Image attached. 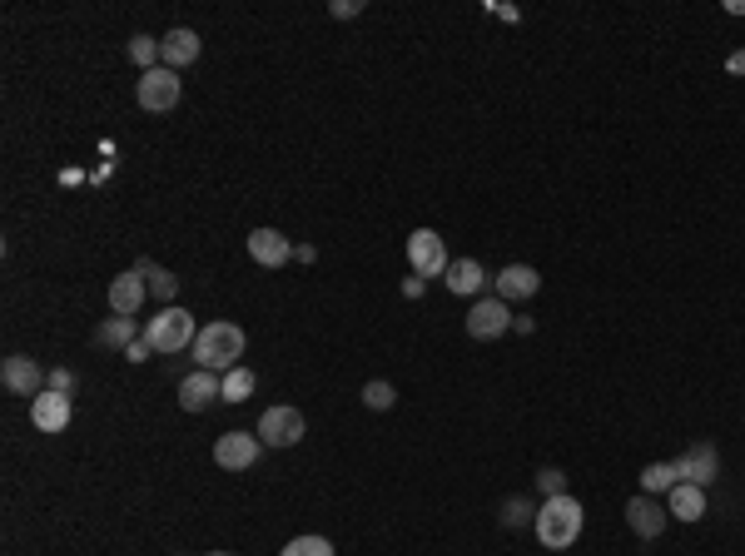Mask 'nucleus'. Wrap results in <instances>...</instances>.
I'll use <instances>...</instances> for the list:
<instances>
[{"instance_id": "11", "label": "nucleus", "mask_w": 745, "mask_h": 556, "mask_svg": "<svg viewBox=\"0 0 745 556\" xmlns=\"http://www.w3.org/2000/svg\"><path fill=\"white\" fill-rule=\"evenodd\" d=\"M259 437L254 432H224L219 442H214V462L219 467H229V472H244V467H254L259 462Z\"/></svg>"}, {"instance_id": "23", "label": "nucleus", "mask_w": 745, "mask_h": 556, "mask_svg": "<svg viewBox=\"0 0 745 556\" xmlns=\"http://www.w3.org/2000/svg\"><path fill=\"white\" fill-rule=\"evenodd\" d=\"M254 383H259V378H254L244 363H239V368H229V373H224V403H244V398L254 393Z\"/></svg>"}, {"instance_id": "35", "label": "nucleus", "mask_w": 745, "mask_h": 556, "mask_svg": "<svg viewBox=\"0 0 745 556\" xmlns=\"http://www.w3.org/2000/svg\"><path fill=\"white\" fill-rule=\"evenodd\" d=\"M209 556H234V552H209Z\"/></svg>"}, {"instance_id": "33", "label": "nucleus", "mask_w": 745, "mask_h": 556, "mask_svg": "<svg viewBox=\"0 0 745 556\" xmlns=\"http://www.w3.org/2000/svg\"><path fill=\"white\" fill-rule=\"evenodd\" d=\"M726 70H731V75H745V50H736V55L726 60Z\"/></svg>"}, {"instance_id": "22", "label": "nucleus", "mask_w": 745, "mask_h": 556, "mask_svg": "<svg viewBox=\"0 0 745 556\" xmlns=\"http://www.w3.org/2000/svg\"><path fill=\"white\" fill-rule=\"evenodd\" d=\"M140 274H145L149 293H154V298H164V308H174V293H179V278L169 274V269H159V264H140Z\"/></svg>"}, {"instance_id": "34", "label": "nucleus", "mask_w": 745, "mask_h": 556, "mask_svg": "<svg viewBox=\"0 0 745 556\" xmlns=\"http://www.w3.org/2000/svg\"><path fill=\"white\" fill-rule=\"evenodd\" d=\"M294 259H298V264H313V259H318V249H313V244H303V249H294Z\"/></svg>"}, {"instance_id": "12", "label": "nucleus", "mask_w": 745, "mask_h": 556, "mask_svg": "<svg viewBox=\"0 0 745 556\" xmlns=\"http://www.w3.org/2000/svg\"><path fill=\"white\" fill-rule=\"evenodd\" d=\"M145 293H149V283L140 269L110 278V308H115V318H135V313L145 308Z\"/></svg>"}, {"instance_id": "27", "label": "nucleus", "mask_w": 745, "mask_h": 556, "mask_svg": "<svg viewBox=\"0 0 745 556\" xmlns=\"http://www.w3.org/2000/svg\"><path fill=\"white\" fill-rule=\"evenodd\" d=\"M502 522H507V527H522V522H537V512H532L522 497H507V507H502Z\"/></svg>"}, {"instance_id": "1", "label": "nucleus", "mask_w": 745, "mask_h": 556, "mask_svg": "<svg viewBox=\"0 0 745 556\" xmlns=\"http://www.w3.org/2000/svg\"><path fill=\"white\" fill-rule=\"evenodd\" d=\"M582 522H587V512H582V502L572 497V492H562V497H547L542 507H537V542L547 547V552H567L577 537H582Z\"/></svg>"}, {"instance_id": "19", "label": "nucleus", "mask_w": 745, "mask_h": 556, "mask_svg": "<svg viewBox=\"0 0 745 556\" xmlns=\"http://www.w3.org/2000/svg\"><path fill=\"white\" fill-rule=\"evenodd\" d=\"M482 283H487V269H482L477 259H457V264H447V288H452L457 298L482 293Z\"/></svg>"}, {"instance_id": "24", "label": "nucleus", "mask_w": 745, "mask_h": 556, "mask_svg": "<svg viewBox=\"0 0 745 556\" xmlns=\"http://www.w3.org/2000/svg\"><path fill=\"white\" fill-rule=\"evenodd\" d=\"M130 60L140 65V75L159 70V40H154V35H135V40H130Z\"/></svg>"}, {"instance_id": "16", "label": "nucleus", "mask_w": 745, "mask_h": 556, "mask_svg": "<svg viewBox=\"0 0 745 556\" xmlns=\"http://www.w3.org/2000/svg\"><path fill=\"white\" fill-rule=\"evenodd\" d=\"M537 288H542V274L532 264H507L497 274V298H507V303H527V298H537Z\"/></svg>"}, {"instance_id": "8", "label": "nucleus", "mask_w": 745, "mask_h": 556, "mask_svg": "<svg viewBox=\"0 0 745 556\" xmlns=\"http://www.w3.org/2000/svg\"><path fill=\"white\" fill-rule=\"evenodd\" d=\"M0 383H5L15 398H40V393H45V383H50V373H40V363H35V358L10 353V358L0 363Z\"/></svg>"}, {"instance_id": "31", "label": "nucleus", "mask_w": 745, "mask_h": 556, "mask_svg": "<svg viewBox=\"0 0 745 556\" xmlns=\"http://www.w3.org/2000/svg\"><path fill=\"white\" fill-rule=\"evenodd\" d=\"M328 10H333V15H338V20H353V15H358V10H363V0H333V5H328Z\"/></svg>"}, {"instance_id": "5", "label": "nucleus", "mask_w": 745, "mask_h": 556, "mask_svg": "<svg viewBox=\"0 0 745 556\" xmlns=\"http://www.w3.org/2000/svg\"><path fill=\"white\" fill-rule=\"evenodd\" d=\"M408 264H413V274L418 278H438L447 274V244H443V234H433V229H413L408 234Z\"/></svg>"}, {"instance_id": "14", "label": "nucleus", "mask_w": 745, "mask_h": 556, "mask_svg": "<svg viewBox=\"0 0 745 556\" xmlns=\"http://www.w3.org/2000/svg\"><path fill=\"white\" fill-rule=\"evenodd\" d=\"M626 527H631L641 542H651V537H661V532H666V507H661L656 497H646V492H641V497H631V502H626Z\"/></svg>"}, {"instance_id": "7", "label": "nucleus", "mask_w": 745, "mask_h": 556, "mask_svg": "<svg viewBox=\"0 0 745 556\" xmlns=\"http://www.w3.org/2000/svg\"><path fill=\"white\" fill-rule=\"evenodd\" d=\"M507 328H512L507 298H477V303L467 308V338H477V343H492V338H502Z\"/></svg>"}, {"instance_id": "9", "label": "nucleus", "mask_w": 745, "mask_h": 556, "mask_svg": "<svg viewBox=\"0 0 745 556\" xmlns=\"http://www.w3.org/2000/svg\"><path fill=\"white\" fill-rule=\"evenodd\" d=\"M224 398V373H209V368H194L184 383H179V408L184 413H204Z\"/></svg>"}, {"instance_id": "6", "label": "nucleus", "mask_w": 745, "mask_h": 556, "mask_svg": "<svg viewBox=\"0 0 745 556\" xmlns=\"http://www.w3.org/2000/svg\"><path fill=\"white\" fill-rule=\"evenodd\" d=\"M303 432H308V422L289 403H279V408H269L259 417V442L264 447H294V442H303Z\"/></svg>"}, {"instance_id": "32", "label": "nucleus", "mask_w": 745, "mask_h": 556, "mask_svg": "<svg viewBox=\"0 0 745 556\" xmlns=\"http://www.w3.org/2000/svg\"><path fill=\"white\" fill-rule=\"evenodd\" d=\"M403 298H423V278H403Z\"/></svg>"}, {"instance_id": "13", "label": "nucleus", "mask_w": 745, "mask_h": 556, "mask_svg": "<svg viewBox=\"0 0 745 556\" xmlns=\"http://www.w3.org/2000/svg\"><path fill=\"white\" fill-rule=\"evenodd\" d=\"M249 259H254L259 269H284V264L294 259V244H289L279 229H254V234H249Z\"/></svg>"}, {"instance_id": "26", "label": "nucleus", "mask_w": 745, "mask_h": 556, "mask_svg": "<svg viewBox=\"0 0 745 556\" xmlns=\"http://www.w3.org/2000/svg\"><path fill=\"white\" fill-rule=\"evenodd\" d=\"M279 556H333V542L328 537H294Z\"/></svg>"}, {"instance_id": "17", "label": "nucleus", "mask_w": 745, "mask_h": 556, "mask_svg": "<svg viewBox=\"0 0 745 556\" xmlns=\"http://www.w3.org/2000/svg\"><path fill=\"white\" fill-rule=\"evenodd\" d=\"M199 60V35L194 30H169L159 35V65L164 70H189Z\"/></svg>"}, {"instance_id": "21", "label": "nucleus", "mask_w": 745, "mask_h": 556, "mask_svg": "<svg viewBox=\"0 0 745 556\" xmlns=\"http://www.w3.org/2000/svg\"><path fill=\"white\" fill-rule=\"evenodd\" d=\"M676 487V467L671 462H646L641 467V492L646 497H661V492H671Z\"/></svg>"}, {"instance_id": "20", "label": "nucleus", "mask_w": 745, "mask_h": 556, "mask_svg": "<svg viewBox=\"0 0 745 556\" xmlns=\"http://www.w3.org/2000/svg\"><path fill=\"white\" fill-rule=\"evenodd\" d=\"M135 338H140L135 318H105V323H100V333H95V343H105V348H130Z\"/></svg>"}, {"instance_id": "4", "label": "nucleus", "mask_w": 745, "mask_h": 556, "mask_svg": "<svg viewBox=\"0 0 745 556\" xmlns=\"http://www.w3.org/2000/svg\"><path fill=\"white\" fill-rule=\"evenodd\" d=\"M179 95H184V85H179V70H149L140 75V85H135V100H140V110L149 115H164V110H174L179 105Z\"/></svg>"}, {"instance_id": "3", "label": "nucleus", "mask_w": 745, "mask_h": 556, "mask_svg": "<svg viewBox=\"0 0 745 556\" xmlns=\"http://www.w3.org/2000/svg\"><path fill=\"white\" fill-rule=\"evenodd\" d=\"M145 338L154 353H184V348H194V338H199V323H194V313L189 308H159L154 318L145 323Z\"/></svg>"}, {"instance_id": "2", "label": "nucleus", "mask_w": 745, "mask_h": 556, "mask_svg": "<svg viewBox=\"0 0 745 556\" xmlns=\"http://www.w3.org/2000/svg\"><path fill=\"white\" fill-rule=\"evenodd\" d=\"M239 358H244V328H234V323H204L199 328V338H194V363L199 368L229 373V368H239Z\"/></svg>"}, {"instance_id": "10", "label": "nucleus", "mask_w": 745, "mask_h": 556, "mask_svg": "<svg viewBox=\"0 0 745 556\" xmlns=\"http://www.w3.org/2000/svg\"><path fill=\"white\" fill-rule=\"evenodd\" d=\"M676 482H696V487H711V477L721 472V457H716V447L711 442H696V447H686L676 462Z\"/></svg>"}, {"instance_id": "30", "label": "nucleus", "mask_w": 745, "mask_h": 556, "mask_svg": "<svg viewBox=\"0 0 745 556\" xmlns=\"http://www.w3.org/2000/svg\"><path fill=\"white\" fill-rule=\"evenodd\" d=\"M149 353H154V348H149V338H145V333H140V338H135V343L125 348V358H130V363H145Z\"/></svg>"}, {"instance_id": "25", "label": "nucleus", "mask_w": 745, "mask_h": 556, "mask_svg": "<svg viewBox=\"0 0 745 556\" xmlns=\"http://www.w3.org/2000/svg\"><path fill=\"white\" fill-rule=\"evenodd\" d=\"M398 403V393H393V383H383V378H373V383H363V408H373V413H388Z\"/></svg>"}, {"instance_id": "29", "label": "nucleus", "mask_w": 745, "mask_h": 556, "mask_svg": "<svg viewBox=\"0 0 745 556\" xmlns=\"http://www.w3.org/2000/svg\"><path fill=\"white\" fill-rule=\"evenodd\" d=\"M45 388L70 398V393H75V373H70V368H50V383H45Z\"/></svg>"}, {"instance_id": "28", "label": "nucleus", "mask_w": 745, "mask_h": 556, "mask_svg": "<svg viewBox=\"0 0 745 556\" xmlns=\"http://www.w3.org/2000/svg\"><path fill=\"white\" fill-rule=\"evenodd\" d=\"M537 487H542V497H562V492H567V477H562L557 467H542V472H537Z\"/></svg>"}, {"instance_id": "15", "label": "nucleus", "mask_w": 745, "mask_h": 556, "mask_svg": "<svg viewBox=\"0 0 745 556\" xmlns=\"http://www.w3.org/2000/svg\"><path fill=\"white\" fill-rule=\"evenodd\" d=\"M30 422H35L40 432H50V437H55V432H65V427H70V398L45 388L40 398H30Z\"/></svg>"}, {"instance_id": "18", "label": "nucleus", "mask_w": 745, "mask_h": 556, "mask_svg": "<svg viewBox=\"0 0 745 556\" xmlns=\"http://www.w3.org/2000/svg\"><path fill=\"white\" fill-rule=\"evenodd\" d=\"M666 512H671L676 522H701V517H706V487L676 482V487L666 492Z\"/></svg>"}]
</instances>
